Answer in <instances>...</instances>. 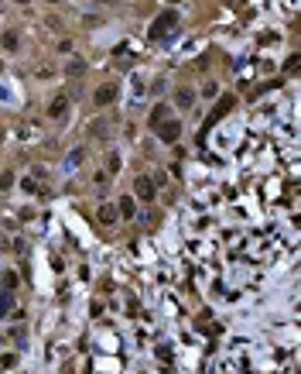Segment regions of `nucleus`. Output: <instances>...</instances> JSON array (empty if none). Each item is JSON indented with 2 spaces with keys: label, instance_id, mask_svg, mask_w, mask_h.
<instances>
[{
  "label": "nucleus",
  "instance_id": "obj_1",
  "mask_svg": "<svg viewBox=\"0 0 301 374\" xmlns=\"http://www.w3.org/2000/svg\"><path fill=\"white\" fill-rule=\"evenodd\" d=\"M175 24H178V14H175V10H168V14H161V17H157V28H154L150 34H154V38H161L164 31H171Z\"/></svg>",
  "mask_w": 301,
  "mask_h": 374
},
{
  "label": "nucleus",
  "instance_id": "obj_2",
  "mask_svg": "<svg viewBox=\"0 0 301 374\" xmlns=\"http://www.w3.org/2000/svg\"><path fill=\"white\" fill-rule=\"evenodd\" d=\"M92 100H96V107H106L110 100H117V86H113V83H106V86H99Z\"/></svg>",
  "mask_w": 301,
  "mask_h": 374
},
{
  "label": "nucleus",
  "instance_id": "obj_3",
  "mask_svg": "<svg viewBox=\"0 0 301 374\" xmlns=\"http://www.w3.org/2000/svg\"><path fill=\"white\" fill-rule=\"evenodd\" d=\"M134 189H137V196H141V199H154V182H150L148 175H137Z\"/></svg>",
  "mask_w": 301,
  "mask_h": 374
},
{
  "label": "nucleus",
  "instance_id": "obj_4",
  "mask_svg": "<svg viewBox=\"0 0 301 374\" xmlns=\"http://www.w3.org/2000/svg\"><path fill=\"white\" fill-rule=\"evenodd\" d=\"M157 127H161V141H168V144H171V141H178V124H175V121L157 124Z\"/></svg>",
  "mask_w": 301,
  "mask_h": 374
},
{
  "label": "nucleus",
  "instance_id": "obj_5",
  "mask_svg": "<svg viewBox=\"0 0 301 374\" xmlns=\"http://www.w3.org/2000/svg\"><path fill=\"white\" fill-rule=\"evenodd\" d=\"M99 223H106V227H110V223H117V206H110V203H106V206H99Z\"/></svg>",
  "mask_w": 301,
  "mask_h": 374
},
{
  "label": "nucleus",
  "instance_id": "obj_6",
  "mask_svg": "<svg viewBox=\"0 0 301 374\" xmlns=\"http://www.w3.org/2000/svg\"><path fill=\"white\" fill-rule=\"evenodd\" d=\"M69 110V100L65 96H59V100H52V107H48V117H62Z\"/></svg>",
  "mask_w": 301,
  "mask_h": 374
},
{
  "label": "nucleus",
  "instance_id": "obj_7",
  "mask_svg": "<svg viewBox=\"0 0 301 374\" xmlns=\"http://www.w3.org/2000/svg\"><path fill=\"white\" fill-rule=\"evenodd\" d=\"M192 100H195L192 90H178V93H175V103H178L181 110H188V107H192Z\"/></svg>",
  "mask_w": 301,
  "mask_h": 374
},
{
  "label": "nucleus",
  "instance_id": "obj_8",
  "mask_svg": "<svg viewBox=\"0 0 301 374\" xmlns=\"http://www.w3.org/2000/svg\"><path fill=\"white\" fill-rule=\"evenodd\" d=\"M10 309H14V295L10 292H0V316H7Z\"/></svg>",
  "mask_w": 301,
  "mask_h": 374
},
{
  "label": "nucleus",
  "instance_id": "obj_9",
  "mask_svg": "<svg viewBox=\"0 0 301 374\" xmlns=\"http://www.w3.org/2000/svg\"><path fill=\"white\" fill-rule=\"evenodd\" d=\"M120 213H123V217H134V213H137V206H134V199H130V196H123V199H120Z\"/></svg>",
  "mask_w": 301,
  "mask_h": 374
},
{
  "label": "nucleus",
  "instance_id": "obj_10",
  "mask_svg": "<svg viewBox=\"0 0 301 374\" xmlns=\"http://www.w3.org/2000/svg\"><path fill=\"white\" fill-rule=\"evenodd\" d=\"M164 114H168V107H164V103H161V107H157V110H154V114H150V124L157 127V124H161V121H164Z\"/></svg>",
  "mask_w": 301,
  "mask_h": 374
},
{
  "label": "nucleus",
  "instance_id": "obj_11",
  "mask_svg": "<svg viewBox=\"0 0 301 374\" xmlns=\"http://www.w3.org/2000/svg\"><path fill=\"white\" fill-rule=\"evenodd\" d=\"M79 161H82V148H75V151L69 155V161H65V168H75Z\"/></svg>",
  "mask_w": 301,
  "mask_h": 374
},
{
  "label": "nucleus",
  "instance_id": "obj_12",
  "mask_svg": "<svg viewBox=\"0 0 301 374\" xmlns=\"http://www.w3.org/2000/svg\"><path fill=\"white\" fill-rule=\"evenodd\" d=\"M3 48H10V52L17 48V34H14V31H7V34H3Z\"/></svg>",
  "mask_w": 301,
  "mask_h": 374
},
{
  "label": "nucleus",
  "instance_id": "obj_13",
  "mask_svg": "<svg viewBox=\"0 0 301 374\" xmlns=\"http://www.w3.org/2000/svg\"><path fill=\"white\" fill-rule=\"evenodd\" d=\"M24 192H41V182H38V179H24Z\"/></svg>",
  "mask_w": 301,
  "mask_h": 374
},
{
  "label": "nucleus",
  "instance_id": "obj_14",
  "mask_svg": "<svg viewBox=\"0 0 301 374\" xmlns=\"http://www.w3.org/2000/svg\"><path fill=\"white\" fill-rule=\"evenodd\" d=\"M82 69H86V62H69V69H65V72H69V76H79Z\"/></svg>",
  "mask_w": 301,
  "mask_h": 374
},
{
  "label": "nucleus",
  "instance_id": "obj_15",
  "mask_svg": "<svg viewBox=\"0 0 301 374\" xmlns=\"http://www.w3.org/2000/svg\"><path fill=\"white\" fill-rule=\"evenodd\" d=\"M10 182H14V175H10V172H3V175H0V192L10 186Z\"/></svg>",
  "mask_w": 301,
  "mask_h": 374
},
{
  "label": "nucleus",
  "instance_id": "obj_16",
  "mask_svg": "<svg viewBox=\"0 0 301 374\" xmlns=\"http://www.w3.org/2000/svg\"><path fill=\"white\" fill-rule=\"evenodd\" d=\"M106 165H110V172H117V168H120V158L110 155V158H106Z\"/></svg>",
  "mask_w": 301,
  "mask_h": 374
},
{
  "label": "nucleus",
  "instance_id": "obj_17",
  "mask_svg": "<svg viewBox=\"0 0 301 374\" xmlns=\"http://www.w3.org/2000/svg\"><path fill=\"white\" fill-rule=\"evenodd\" d=\"M17 3H28V0H17Z\"/></svg>",
  "mask_w": 301,
  "mask_h": 374
},
{
  "label": "nucleus",
  "instance_id": "obj_18",
  "mask_svg": "<svg viewBox=\"0 0 301 374\" xmlns=\"http://www.w3.org/2000/svg\"><path fill=\"white\" fill-rule=\"evenodd\" d=\"M48 3H55V0H48Z\"/></svg>",
  "mask_w": 301,
  "mask_h": 374
},
{
  "label": "nucleus",
  "instance_id": "obj_19",
  "mask_svg": "<svg viewBox=\"0 0 301 374\" xmlns=\"http://www.w3.org/2000/svg\"><path fill=\"white\" fill-rule=\"evenodd\" d=\"M0 248H3V244H0Z\"/></svg>",
  "mask_w": 301,
  "mask_h": 374
}]
</instances>
